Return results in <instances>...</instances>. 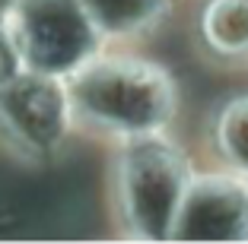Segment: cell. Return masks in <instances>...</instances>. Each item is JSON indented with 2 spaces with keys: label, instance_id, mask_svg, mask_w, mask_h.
Returning a JSON list of instances; mask_svg holds the SVG:
<instances>
[{
  "label": "cell",
  "instance_id": "obj_9",
  "mask_svg": "<svg viewBox=\"0 0 248 244\" xmlns=\"http://www.w3.org/2000/svg\"><path fill=\"white\" fill-rule=\"evenodd\" d=\"M16 70H22V57H19V48L13 42V32H10L7 19L0 22V83L7 76H13Z\"/></svg>",
  "mask_w": 248,
  "mask_h": 244
},
{
  "label": "cell",
  "instance_id": "obj_5",
  "mask_svg": "<svg viewBox=\"0 0 248 244\" xmlns=\"http://www.w3.org/2000/svg\"><path fill=\"white\" fill-rule=\"evenodd\" d=\"M169 238H191V241L248 238V187L217 174L188 181Z\"/></svg>",
  "mask_w": 248,
  "mask_h": 244
},
{
  "label": "cell",
  "instance_id": "obj_10",
  "mask_svg": "<svg viewBox=\"0 0 248 244\" xmlns=\"http://www.w3.org/2000/svg\"><path fill=\"white\" fill-rule=\"evenodd\" d=\"M10 7H13V0H0V22L7 19V13H10Z\"/></svg>",
  "mask_w": 248,
  "mask_h": 244
},
{
  "label": "cell",
  "instance_id": "obj_4",
  "mask_svg": "<svg viewBox=\"0 0 248 244\" xmlns=\"http://www.w3.org/2000/svg\"><path fill=\"white\" fill-rule=\"evenodd\" d=\"M64 76L22 67L0 83V130L29 152H51L70 127Z\"/></svg>",
  "mask_w": 248,
  "mask_h": 244
},
{
  "label": "cell",
  "instance_id": "obj_3",
  "mask_svg": "<svg viewBox=\"0 0 248 244\" xmlns=\"http://www.w3.org/2000/svg\"><path fill=\"white\" fill-rule=\"evenodd\" d=\"M121 156V200L134 231L143 238H169L175 209L191 181L188 162L156 133L127 137Z\"/></svg>",
  "mask_w": 248,
  "mask_h": 244
},
{
  "label": "cell",
  "instance_id": "obj_7",
  "mask_svg": "<svg viewBox=\"0 0 248 244\" xmlns=\"http://www.w3.org/2000/svg\"><path fill=\"white\" fill-rule=\"evenodd\" d=\"M204 32L223 54H248V0H213L204 16Z\"/></svg>",
  "mask_w": 248,
  "mask_h": 244
},
{
  "label": "cell",
  "instance_id": "obj_2",
  "mask_svg": "<svg viewBox=\"0 0 248 244\" xmlns=\"http://www.w3.org/2000/svg\"><path fill=\"white\" fill-rule=\"evenodd\" d=\"M7 26L22 67L67 76L99 51V29L83 0H13Z\"/></svg>",
  "mask_w": 248,
  "mask_h": 244
},
{
  "label": "cell",
  "instance_id": "obj_8",
  "mask_svg": "<svg viewBox=\"0 0 248 244\" xmlns=\"http://www.w3.org/2000/svg\"><path fill=\"white\" fill-rule=\"evenodd\" d=\"M219 146L235 168L248 172V99H239L219 117Z\"/></svg>",
  "mask_w": 248,
  "mask_h": 244
},
{
  "label": "cell",
  "instance_id": "obj_1",
  "mask_svg": "<svg viewBox=\"0 0 248 244\" xmlns=\"http://www.w3.org/2000/svg\"><path fill=\"white\" fill-rule=\"evenodd\" d=\"M73 115L124 137L156 133L172 117V83L159 67L95 51L64 76Z\"/></svg>",
  "mask_w": 248,
  "mask_h": 244
},
{
  "label": "cell",
  "instance_id": "obj_6",
  "mask_svg": "<svg viewBox=\"0 0 248 244\" xmlns=\"http://www.w3.org/2000/svg\"><path fill=\"white\" fill-rule=\"evenodd\" d=\"M99 35H137L153 26L169 0H83Z\"/></svg>",
  "mask_w": 248,
  "mask_h": 244
}]
</instances>
